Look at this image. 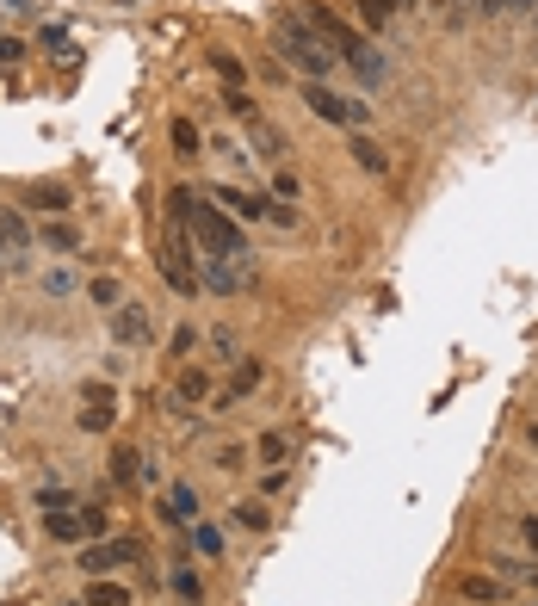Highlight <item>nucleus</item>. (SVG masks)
<instances>
[{
    "instance_id": "ddd939ff",
    "label": "nucleus",
    "mask_w": 538,
    "mask_h": 606,
    "mask_svg": "<svg viewBox=\"0 0 538 606\" xmlns=\"http://www.w3.org/2000/svg\"><path fill=\"white\" fill-rule=\"evenodd\" d=\"M112 483H118V489L142 483V458H136V446H118V452H112Z\"/></svg>"
},
{
    "instance_id": "b1692460",
    "label": "nucleus",
    "mask_w": 538,
    "mask_h": 606,
    "mask_svg": "<svg viewBox=\"0 0 538 606\" xmlns=\"http://www.w3.org/2000/svg\"><path fill=\"white\" fill-rule=\"evenodd\" d=\"M205 390H211V377H205V371H180V402H198Z\"/></svg>"
},
{
    "instance_id": "2f4dec72",
    "label": "nucleus",
    "mask_w": 538,
    "mask_h": 606,
    "mask_svg": "<svg viewBox=\"0 0 538 606\" xmlns=\"http://www.w3.org/2000/svg\"><path fill=\"white\" fill-rule=\"evenodd\" d=\"M272 192H278V198H297V174L278 167V174H272Z\"/></svg>"
},
{
    "instance_id": "f3484780",
    "label": "nucleus",
    "mask_w": 538,
    "mask_h": 606,
    "mask_svg": "<svg viewBox=\"0 0 538 606\" xmlns=\"http://www.w3.org/2000/svg\"><path fill=\"white\" fill-rule=\"evenodd\" d=\"M353 69H359L365 81H384V50H378V44H359V56H353Z\"/></svg>"
},
{
    "instance_id": "4be33fe9",
    "label": "nucleus",
    "mask_w": 538,
    "mask_h": 606,
    "mask_svg": "<svg viewBox=\"0 0 538 606\" xmlns=\"http://www.w3.org/2000/svg\"><path fill=\"white\" fill-rule=\"evenodd\" d=\"M254 452H261L267 465H285V458H291V446H285V433H261V446H254Z\"/></svg>"
},
{
    "instance_id": "473e14b6",
    "label": "nucleus",
    "mask_w": 538,
    "mask_h": 606,
    "mask_svg": "<svg viewBox=\"0 0 538 606\" xmlns=\"http://www.w3.org/2000/svg\"><path fill=\"white\" fill-rule=\"evenodd\" d=\"M489 12H526V0H483Z\"/></svg>"
},
{
    "instance_id": "2eb2a0df",
    "label": "nucleus",
    "mask_w": 538,
    "mask_h": 606,
    "mask_svg": "<svg viewBox=\"0 0 538 606\" xmlns=\"http://www.w3.org/2000/svg\"><path fill=\"white\" fill-rule=\"evenodd\" d=\"M347 155H353V161H359L365 174H384V167H390V155H384V149H378L372 136H353V142H347Z\"/></svg>"
},
{
    "instance_id": "a211bd4d",
    "label": "nucleus",
    "mask_w": 538,
    "mask_h": 606,
    "mask_svg": "<svg viewBox=\"0 0 538 606\" xmlns=\"http://www.w3.org/2000/svg\"><path fill=\"white\" fill-rule=\"evenodd\" d=\"M167 136H173V149H180V155H198V142H205L192 118H173V130H167Z\"/></svg>"
},
{
    "instance_id": "6ab92c4d",
    "label": "nucleus",
    "mask_w": 538,
    "mask_h": 606,
    "mask_svg": "<svg viewBox=\"0 0 538 606\" xmlns=\"http://www.w3.org/2000/svg\"><path fill=\"white\" fill-rule=\"evenodd\" d=\"M124 601H131V594H124L118 582H100V576H93V588H87V606H124Z\"/></svg>"
},
{
    "instance_id": "5701e85b",
    "label": "nucleus",
    "mask_w": 538,
    "mask_h": 606,
    "mask_svg": "<svg viewBox=\"0 0 538 606\" xmlns=\"http://www.w3.org/2000/svg\"><path fill=\"white\" fill-rule=\"evenodd\" d=\"M31 205H37V211H68V192H62V186H37Z\"/></svg>"
},
{
    "instance_id": "f8f14e48",
    "label": "nucleus",
    "mask_w": 538,
    "mask_h": 606,
    "mask_svg": "<svg viewBox=\"0 0 538 606\" xmlns=\"http://www.w3.org/2000/svg\"><path fill=\"white\" fill-rule=\"evenodd\" d=\"M44 526H50V538H62V545L87 538V520H81V507H68V513H44Z\"/></svg>"
},
{
    "instance_id": "1a4fd4ad",
    "label": "nucleus",
    "mask_w": 538,
    "mask_h": 606,
    "mask_svg": "<svg viewBox=\"0 0 538 606\" xmlns=\"http://www.w3.org/2000/svg\"><path fill=\"white\" fill-rule=\"evenodd\" d=\"M242 124H248V142L261 149V161H272V167H285V136L272 130L261 112H242Z\"/></svg>"
},
{
    "instance_id": "393cba45",
    "label": "nucleus",
    "mask_w": 538,
    "mask_h": 606,
    "mask_svg": "<svg viewBox=\"0 0 538 606\" xmlns=\"http://www.w3.org/2000/svg\"><path fill=\"white\" fill-rule=\"evenodd\" d=\"M236 526H248V532H267V507L242 501V507H236Z\"/></svg>"
},
{
    "instance_id": "7ed1b4c3",
    "label": "nucleus",
    "mask_w": 538,
    "mask_h": 606,
    "mask_svg": "<svg viewBox=\"0 0 538 606\" xmlns=\"http://www.w3.org/2000/svg\"><path fill=\"white\" fill-rule=\"evenodd\" d=\"M303 25H309V31H316V37H322L341 62H353V56H359V44H365V37H359V31H353L334 6H322V0H309V6H303Z\"/></svg>"
},
{
    "instance_id": "f704fd0d",
    "label": "nucleus",
    "mask_w": 538,
    "mask_h": 606,
    "mask_svg": "<svg viewBox=\"0 0 538 606\" xmlns=\"http://www.w3.org/2000/svg\"><path fill=\"white\" fill-rule=\"evenodd\" d=\"M526 440H533V446H538V427H526Z\"/></svg>"
},
{
    "instance_id": "f257e3e1",
    "label": "nucleus",
    "mask_w": 538,
    "mask_h": 606,
    "mask_svg": "<svg viewBox=\"0 0 538 606\" xmlns=\"http://www.w3.org/2000/svg\"><path fill=\"white\" fill-rule=\"evenodd\" d=\"M167 217H173V230H186L205 260H229V254H254L248 236L236 230V217L229 211H217V205H198L186 186L180 192H167Z\"/></svg>"
},
{
    "instance_id": "4468645a",
    "label": "nucleus",
    "mask_w": 538,
    "mask_h": 606,
    "mask_svg": "<svg viewBox=\"0 0 538 606\" xmlns=\"http://www.w3.org/2000/svg\"><path fill=\"white\" fill-rule=\"evenodd\" d=\"M261 377H267V365H261V360H242V365H236V384H229V396H223L217 408H229V402H242V396H248V390H254Z\"/></svg>"
},
{
    "instance_id": "423d86ee",
    "label": "nucleus",
    "mask_w": 538,
    "mask_h": 606,
    "mask_svg": "<svg viewBox=\"0 0 538 606\" xmlns=\"http://www.w3.org/2000/svg\"><path fill=\"white\" fill-rule=\"evenodd\" d=\"M124 563H136L131 538H93V551H81V570L87 576H106V570H124Z\"/></svg>"
},
{
    "instance_id": "20e7f679",
    "label": "nucleus",
    "mask_w": 538,
    "mask_h": 606,
    "mask_svg": "<svg viewBox=\"0 0 538 606\" xmlns=\"http://www.w3.org/2000/svg\"><path fill=\"white\" fill-rule=\"evenodd\" d=\"M161 279H167L173 291H198V266H192L186 230H167V242H161Z\"/></svg>"
},
{
    "instance_id": "39448f33",
    "label": "nucleus",
    "mask_w": 538,
    "mask_h": 606,
    "mask_svg": "<svg viewBox=\"0 0 538 606\" xmlns=\"http://www.w3.org/2000/svg\"><path fill=\"white\" fill-rule=\"evenodd\" d=\"M303 106H316V118H328V124H365V106H353V100H341V93H328L322 81H303Z\"/></svg>"
},
{
    "instance_id": "aec40b11",
    "label": "nucleus",
    "mask_w": 538,
    "mask_h": 606,
    "mask_svg": "<svg viewBox=\"0 0 538 606\" xmlns=\"http://www.w3.org/2000/svg\"><path fill=\"white\" fill-rule=\"evenodd\" d=\"M390 12H397V0H359V19H365L372 31H384V25H390Z\"/></svg>"
},
{
    "instance_id": "cd10ccee",
    "label": "nucleus",
    "mask_w": 538,
    "mask_h": 606,
    "mask_svg": "<svg viewBox=\"0 0 538 606\" xmlns=\"http://www.w3.org/2000/svg\"><path fill=\"white\" fill-rule=\"evenodd\" d=\"M87 291H93V303H106V310H118V279H93Z\"/></svg>"
},
{
    "instance_id": "dca6fc26",
    "label": "nucleus",
    "mask_w": 538,
    "mask_h": 606,
    "mask_svg": "<svg viewBox=\"0 0 538 606\" xmlns=\"http://www.w3.org/2000/svg\"><path fill=\"white\" fill-rule=\"evenodd\" d=\"M0 242L12 247V254H25L31 236H25V217H19V211H0Z\"/></svg>"
},
{
    "instance_id": "f03ea898",
    "label": "nucleus",
    "mask_w": 538,
    "mask_h": 606,
    "mask_svg": "<svg viewBox=\"0 0 538 606\" xmlns=\"http://www.w3.org/2000/svg\"><path fill=\"white\" fill-rule=\"evenodd\" d=\"M272 44H278V56H285V62H291L303 81H322V75L341 62V56H334V50H328V44H322V37L303 25V19H297V12H285V19L272 25Z\"/></svg>"
},
{
    "instance_id": "bb28decb",
    "label": "nucleus",
    "mask_w": 538,
    "mask_h": 606,
    "mask_svg": "<svg viewBox=\"0 0 538 606\" xmlns=\"http://www.w3.org/2000/svg\"><path fill=\"white\" fill-rule=\"evenodd\" d=\"M192 551H198V557H217V551H223L217 526H198V532H192Z\"/></svg>"
},
{
    "instance_id": "c9c22d12",
    "label": "nucleus",
    "mask_w": 538,
    "mask_h": 606,
    "mask_svg": "<svg viewBox=\"0 0 538 606\" xmlns=\"http://www.w3.org/2000/svg\"><path fill=\"white\" fill-rule=\"evenodd\" d=\"M433 6H446V0H433Z\"/></svg>"
},
{
    "instance_id": "c85d7f7f",
    "label": "nucleus",
    "mask_w": 538,
    "mask_h": 606,
    "mask_svg": "<svg viewBox=\"0 0 538 606\" xmlns=\"http://www.w3.org/2000/svg\"><path fill=\"white\" fill-rule=\"evenodd\" d=\"M173 594H180V601H205V594H198V576H192V570H180V576H173Z\"/></svg>"
},
{
    "instance_id": "9d476101",
    "label": "nucleus",
    "mask_w": 538,
    "mask_h": 606,
    "mask_svg": "<svg viewBox=\"0 0 538 606\" xmlns=\"http://www.w3.org/2000/svg\"><path fill=\"white\" fill-rule=\"evenodd\" d=\"M112 415H118L112 390H106V384H93V390H87V408H81V427H87V433H100V427H112Z\"/></svg>"
},
{
    "instance_id": "72a5a7b5",
    "label": "nucleus",
    "mask_w": 538,
    "mask_h": 606,
    "mask_svg": "<svg viewBox=\"0 0 538 606\" xmlns=\"http://www.w3.org/2000/svg\"><path fill=\"white\" fill-rule=\"evenodd\" d=\"M520 532H526V545L538 551V513H526V520H520Z\"/></svg>"
},
{
    "instance_id": "9b49d317",
    "label": "nucleus",
    "mask_w": 538,
    "mask_h": 606,
    "mask_svg": "<svg viewBox=\"0 0 538 606\" xmlns=\"http://www.w3.org/2000/svg\"><path fill=\"white\" fill-rule=\"evenodd\" d=\"M458 594H464L470 606H495V601H508V588H502L495 576H464V582H458Z\"/></svg>"
},
{
    "instance_id": "6e6552de",
    "label": "nucleus",
    "mask_w": 538,
    "mask_h": 606,
    "mask_svg": "<svg viewBox=\"0 0 538 606\" xmlns=\"http://www.w3.org/2000/svg\"><path fill=\"white\" fill-rule=\"evenodd\" d=\"M112 335H118L124 347H149L155 322H149V310H142V303H118V310H112Z\"/></svg>"
},
{
    "instance_id": "7c9ffc66",
    "label": "nucleus",
    "mask_w": 538,
    "mask_h": 606,
    "mask_svg": "<svg viewBox=\"0 0 538 606\" xmlns=\"http://www.w3.org/2000/svg\"><path fill=\"white\" fill-rule=\"evenodd\" d=\"M68 507H75L68 489H44V513H68Z\"/></svg>"
},
{
    "instance_id": "c756f323",
    "label": "nucleus",
    "mask_w": 538,
    "mask_h": 606,
    "mask_svg": "<svg viewBox=\"0 0 538 606\" xmlns=\"http://www.w3.org/2000/svg\"><path fill=\"white\" fill-rule=\"evenodd\" d=\"M44 242H50V247H62V254H68V247H75V230H68V223H44Z\"/></svg>"
},
{
    "instance_id": "412c9836",
    "label": "nucleus",
    "mask_w": 538,
    "mask_h": 606,
    "mask_svg": "<svg viewBox=\"0 0 538 606\" xmlns=\"http://www.w3.org/2000/svg\"><path fill=\"white\" fill-rule=\"evenodd\" d=\"M167 513H173V520H198V495H192V489L180 483L173 495H167Z\"/></svg>"
},
{
    "instance_id": "a878e982",
    "label": "nucleus",
    "mask_w": 538,
    "mask_h": 606,
    "mask_svg": "<svg viewBox=\"0 0 538 606\" xmlns=\"http://www.w3.org/2000/svg\"><path fill=\"white\" fill-rule=\"evenodd\" d=\"M81 520H87V538H106V526H112L106 501H100V507H81Z\"/></svg>"
},
{
    "instance_id": "0eeeda50",
    "label": "nucleus",
    "mask_w": 538,
    "mask_h": 606,
    "mask_svg": "<svg viewBox=\"0 0 538 606\" xmlns=\"http://www.w3.org/2000/svg\"><path fill=\"white\" fill-rule=\"evenodd\" d=\"M211 205H217V211H229V217H248V223L272 211V198H261V192H242V186H211Z\"/></svg>"
}]
</instances>
